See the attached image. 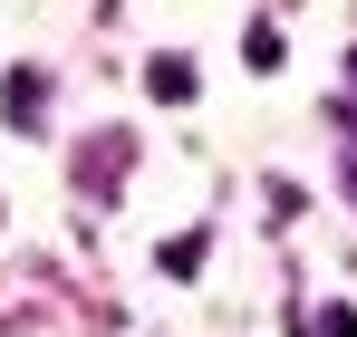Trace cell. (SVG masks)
Instances as JSON below:
<instances>
[{"label":"cell","mask_w":357,"mask_h":337,"mask_svg":"<svg viewBox=\"0 0 357 337\" xmlns=\"http://www.w3.org/2000/svg\"><path fill=\"white\" fill-rule=\"evenodd\" d=\"M39 97H49V77H39V68H10V97H0V116H10L20 135H39Z\"/></svg>","instance_id":"cell-1"},{"label":"cell","mask_w":357,"mask_h":337,"mask_svg":"<svg viewBox=\"0 0 357 337\" xmlns=\"http://www.w3.org/2000/svg\"><path fill=\"white\" fill-rule=\"evenodd\" d=\"M145 87H155L165 107H193V58H155V68H145Z\"/></svg>","instance_id":"cell-2"},{"label":"cell","mask_w":357,"mask_h":337,"mask_svg":"<svg viewBox=\"0 0 357 337\" xmlns=\"http://www.w3.org/2000/svg\"><path fill=\"white\" fill-rule=\"evenodd\" d=\"M155 260H165V280H193V270H203V231H174Z\"/></svg>","instance_id":"cell-3"},{"label":"cell","mask_w":357,"mask_h":337,"mask_svg":"<svg viewBox=\"0 0 357 337\" xmlns=\"http://www.w3.org/2000/svg\"><path fill=\"white\" fill-rule=\"evenodd\" d=\"M241 58H251V68H280V29L251 19V29H241Z\"/></svg>","instance_id":"cell-4"},{"label":"cell","mask_w":357,"mask_h":337,"mask_svg":"<svg viewBox=\"0 0 357 337\" xmlns=\"http://www.w3.org/2000/svg\"><path fill=\"white\" fill-rule=\"evenodd\" d=\"M299 337H357V308H319V318H309Z\"/></svg>","instance_id":"cell-5"},{"label":"cell","mask_w":357,"mask_h":337,"mask_svg":"<svg viewBox=\"0 0 357 337\" xmlns=\"http://www.w3.org/2000/svg\"><path fill=\"white\" fill-rule=\"evenodd\" d=\"M348 87H357V58H348ZM348 116H357V97H348Z\"/></svg>","instance_id":"cell-6"},{"label":"cell","mask_w":357,"mask_h":337,"mask_svg":"<svg viewBox=\"0 0 357 337\" xmlns=\"http://www.w3.org/2000/svg\"><path fill=\"white\" fill-rule=\"evenodd\" d=\"M348 203H357V164H348Z\"/></svg>","instance_id":"cell-7"}]
</instances>
